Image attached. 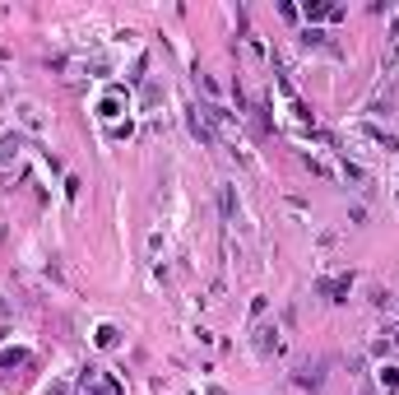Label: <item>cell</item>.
I'll use <instances>...</instances> for the list:
<instances>
[{
  "label": "cell",
  "instance_id": "6da1fadb",
  "mask_svg": "<svg viewBox=\"0 0 399 395\" xmlns=\"http://www.w3.org/2000/svg\"><path fill=\"white\" fill-rule=\"evenodd\" d=\"M79 395H125V386L116 382L111 372H98V367H89V372L79 377Z\"/></svg>",
  "mask_w": 399,
  "mask_h": 395
},
{
  "label": "cell",
  "instance_id": "7a4b0ae2",
  "mask_svg": "<svg viewBox=\"0 0 399 395\" xmlns=\"http://www.w3.org/2000/svg\"><path fill=\"white\" fill-rule=\"evenodd\" d=\"M302 19H307V28H316V23H339L344 19V5H325V0H307L302 5Z\"/></svg>",
  "mask_w": 399,
  "mask_h": 395
},
{
  "label": "cell",
  "instance_id": "3957f363",
  "mask_svg": "<svg viewBox=\"0 0 399 395\" xmlns=\"http://www.w3.org/2000/svg\"><path fill=\"white\" fill-rule=\"evenodd\" d=\"M14 163H19V135L5 130V135H0V168H14Z\"/></svg>",
  "mask_w": 399,
  "mask_h": 395
},
{
  "label": "cell",
  "instance_id": "277c9868",
  "mask_svg": "<svg viewBox=\"0 0 399 395\" xmlns=\"http://www.w3.org/2000/svg\"><path fill=\"white\" fill-rule=\"evenodd\" d=\"M33 353L28 349H0V372H14V367H28Z\"/></svg>",
  "mask_w": 399,
  "mask_h": 395
},
{
  "label": "cell",
  "instance_id": "5b68a950",
  "mask_svg": "<svg viewBox=\"0 0 399 395\" xmlns=\"http://www.w3.org/2000/svg\"><path fill=\"white\" fill-rule=\"evenodd\" d=\"M98 116L116 126V116H121V98H116V93H107V98H102V107H98Z\"/></svg>",
  "mask_w": 399,
  "mask_h": 395
},
{
  "label": "cell",
  "instance_id": "8992f818",
  "mask_svg": "<svg viewBox=\"0 0 399 395\" xmlns=\"http://www.w3.org/2000/svg\"><path fill=\"white\" fill-rule=\"evenodd\" d=\"M348 284H353V279H325V284H321V293H330V303H344L339 293H348Z\"/></svg>",
  "mask_w": 399,
  "mask_h": 395
},
{
  "label": "cell",
  "instance_id": "52a82bcc",
  "mask_svg": "<svg viewBox=\"0 0 399 395\" xmlns=\"http://www.w3.org/2000/svg\"><path fill=\"white\" fill-rule=\"evenodd\" d=\"M93 344H98V349H116V326H98Z\"/></svg>",
  "mask_w": 399,
  "mask_h": 395
},
{
  "label": "cell",
  "instance_id": "ba28073f",
  "mask_svg": "<svg viewBox=\"0 0 399 395\" xmlns=\"http://www.w3.org/2000/svg\"><path fill=\"white\" fill-rule=\"evenodd\" d=\"M381 386L386 395H399V367H381Z\"/></svg>",
  "mask_w": 399,
  "mask_h": 395
},
{
  "label": "cell",
  "instance_id": "9c48e42d",
  "mask_svg": "<svg viewBox=\"0 0 399 395\" xmlns=\"http://www.w3.org/2000/svg\"><path fill=\"white\" fill-rule=\"evenodd\" d=\"M130 130H135L130 121H116V126H111V130H107V135H111V140H130Z\"/></svg>",
  "mask_w": 399,
  "mask_h": 395
},
{
  "label": "cell",
  "instance_id": "30bf717a",
  "mask_svg": "<svg viewBox=\"0 0 399 395\" xmlns=\"http://www.w3.org/2000/svg\"><path fill=\"white\" fill-rule=\"evenodd\" d=\"M302 42H307V47H321L325 33H321V28H302Z\"/></svg>",
  "mask_w": 399,
  "mask_h": 395
},
{
  "label": "cell",
  "instance_id": "8fae6325",
  "mask_svg": "<svg viewBox=\"0 0 399 395\" xmlns=\"http://www.w3.org/2000/svg\"><path fill=\"white\" fill-rule=\"evenodd\" d=\"M47 395H66V386H47Z\"/></svg>",
  "mask_w": 399,
  "mask_h": 395
},
{
  "label": "cell",
  "instance_id": "7c38bea8",
  "mask_svg": "<svg viewBox=\"0 0 399 395\" xmlns=\"http://www.w3.org/2000/svg\"><path fill=\"white\" fill-rule=\"evenodd\" d=\"M390 339H395V344H399V326H395V330H390Z\"/></svg>",
  "mask_w": 399,
  "mask_h": 395
}]
</instances>
